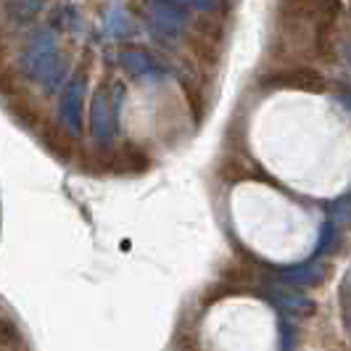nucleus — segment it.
<instances>
[{
    "label": "nucleus",
    "instance_id": "nucleus-1",
    "mask_svg": "<svg viewBox=\"0 0 351 351\" xmlns=\"http://www.w3.org/2000/svg\"><path fill=\"white\" fill-rule=\"evenodd\" d=\"M262 88H293V90H306V93H322L325 90V77L312 66H285L272 74L262 77Z\"/></svg>",
    "mask_w": 351,
    "mask_h": 351
},
{
    "label": "nucleus",
    "instance_id": "nucleus-2",
    "mask_svg": "<svg viewBox=\"0 0 351 351\" xmlns=\"http://www.w3.org/2000/svg\"><path fill=\"white\" fill-rule=\"evenodd\" d=\"M122 158H124V169H130V172H143L148 167V156L143 154L141 148H135V145H124Z\"/></svg>",
    "mask_w": 351,
    "mask_h": 351
}]
</instances>
